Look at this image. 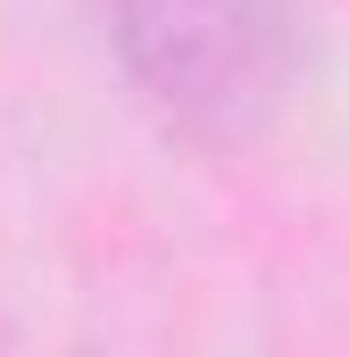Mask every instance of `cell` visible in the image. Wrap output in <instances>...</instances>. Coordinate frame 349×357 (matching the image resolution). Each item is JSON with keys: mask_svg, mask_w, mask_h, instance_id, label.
Segmentation results:
<instances>
[{"mask_svg": "<svg viewBox=\"0 0 349 357\" xmlns=\"http://www.w3.org/2000/svg\"><path fill=\"white\" fill-rule=\"evenodd\" d=\"M117 50L142 91L200 142L258 133L291 75V8L283 0H108Z\"/></svg>", "mask_w": 349, "mask_h": 357, "instance_id": "obj_1", "label": "cell"}]
</instances>
